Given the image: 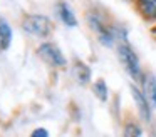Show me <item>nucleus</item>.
Listing matches in <instances>:
<instances>
[{
	"mask_svg": "<svg viewBox=\"0 0 156 137\" xmlns=\"http://www.w3.org/2000/svg\"><path fill=\"white\" fill-rule=\"evenodd\" d=\"M143 85H144V97L153 107H156V79L153 75H148Z\"/></svg>",
	"mask_w": 156,
	"mask_h": 137,
	"instance_id": "423d86ee",
	"label": "nucleus"
},
{
	"mask_svg": "<svg viewBox=\"0 0 156 137\" xmlns=\"http://www.w3.org/2000/svg\"><path fill=\"white\" fill-rule=\"evenodd\" d=\"M124 134L126 135H141V130L136 125H128V129L124 130Z\"/></svg>",
	"mask_w": 156,
	"mask_h": 137,
	"instance_id": "f8f14e48",
	"label": "nucleus"
},
{
	"mask_svg": "<svg viewBox=\"0 0 156 137\" xmlns=\"http://www.w3.org/2000/svg\"><path fill=\"white\" fill-rule=\"evenodd\" d=\"M72 75L76 77V80H77L79 84H87L89 79H91V70H89V67H86L84 63L77 62V63H74Z\"/></svg>",
	"mask_w": 156,
	"mask_h": 137,
	"instance_id": "6e6552de",
	"label": "nucleus"
},
{
	"mask_svg": "<svg viewBox=\"0 0 156 137\" xmlns=\"http://www.w3.org/2000/svg\"><path fill=\"white\" fill-rule=\"evenodd\" d=\"M141 10L151 19H156V0H139Z\"/></svg>",
	"mask_w": 156,
	"mask_h": 137,
	"instance_id": "9d476101",
	"label": "nucleus"
},
{
	"mask_svg": "<svg viewBox=\"0 0 156 137\" xmlns=\"http://www.w3.org/2000/svg\"><path fill=\"white\" fill-rule=\"evenodd\" d=\"M12 42V30L4 19H0V50H7Z\"/></svg>",
	"mask_w": 156,
	"mask_h": 137,
	"instance_id": "0eeeda50",
	"label": "nucleus"
},
{
	"mask_svg": "<svg viewBox=\"0 0 156 137\" xmlns=\"http://www.w3.org/2000/svg\"><path fill=\"white\" fill-rule=\"evenodd\" d=\"M22 29L37 37H47L52 32V23L44 15H27L22 22Z\"/></svg>",
	"mask_w": 156,
	"mask_h": 137,
	"instance_id": "f257e3e1",
	"label": "nucleus"
},
{
	"mask_svg": "<svg viewBox=\"0 0 156 137\" xmlns=\"http://www.w3.org/2000/svg\"><path fill=\"white\" fill-rule=\"evenodd\" d=\"M118 52H119V57H121L122 65L126 67V70L129 72V75L134 77V79H138V77L141 75V70H139L138 57H136L134 52H133V49L129 45H126V43H121Z\"/></svg>",
	"mask_w": 156,
	"mask_h": 137,
	"instance_id": "f03ea898",
	"label": "nucleus"
},
{
	"mask_svg": "<svg viewBox=\"0 0 156 137\" xmlns=\"http://www.w3.org/2000/svg\"><path fill=\"white\" fill-rule=\"evenodd\" d=\"M89 23H91V27L96 30L99 40H101L104 45H112V42H114V35H112V32L101 22V20L96 19V17H89Z\"/></svg>",
	"mask_w": 156,
	"mask_h": 137,
	"instance_id": "20e7f679",
	"label": "nucleus"
},
{
	"mask_svg": "<svg viewBox=\"0 0 156 137\" xmlns=\"http://www.w3.org/2000/svg\"><path fill=\"white\" fill-rule=\"evenodd\" d=\"M59 17L62 19V22L66 23V25H71V27H74L76 23V17H74V13H72V10L69 9V5L67 3H59Z\"/></svg>",
	"mask_w": 156,
	"mask_h": 137,
	"instance_id": "1a4fd4ad",
	"label": "nucleus"
},
{
	"mask_svg": "<svg viewBox=\"0 0 156 137\" xmlns=\"http://www.w3.org/2000/svg\"><path fill=\"white\" fill-rule=\"evenodd\" d=\"M39 55H41L49 65H54V67L66 65L64 55H62V52L54 45V43H44V45H41V49H39Z\"/></svg>",
	"mask_w": 156,
	"mask_h": 137,
	"instance_id": "7ed1b4c3",
	"label": "nucleus"
},
{
	"mask_svg": "<svg viewBox=\"0 0 156 137\" xmlns=\"http://www.w3.org/2000/svg\"><path fill=\"white\" fill-rule=\"evenodd\" d=\"M32 135H35V137H37V135H49V134H47V130H44V129H41V130H34V132H32Z\"/></svg>",
	"mask_w": 156,
	"mask_h": 137,
	"instance_id": "ddd939ff",
	"label": "nucleus"
},
{
	"mask_svg": "<svg viewBox=\"0 0 156 137\" xmlns=\"http://www.w3.org/2000/svg\"><path fill=\"white\" fill-rule=\"evenodd\" d=\"M131 94H133V97H134V102H136V105H138L139 112H141V117L144 120H149V102H148V99H146L136 87H131Z\"/></svg>",
	"mask_w": 156,
	"mask_h": 137,
	"instance_id": "39448f33",
	"label": "nucleus"
},
{
	"mask_svg": "<svg viewBox=\"0 0 156 137\" xmlns=\"http://www.w3.org/2000/svg\"><path fill=\"white\" fill-rule=\"evenodd\" d=\"M94 94L98 95L99 100H102V102L108 99V87H106L104 80H98V82L94 84Z\"/></svg>",
	"mask_w": 156,
	"mask_h": 137,
	"instance_id": "9b49d317",
	"label": "nucleus"
}]
</instances>
